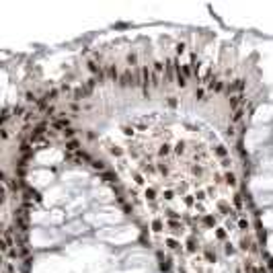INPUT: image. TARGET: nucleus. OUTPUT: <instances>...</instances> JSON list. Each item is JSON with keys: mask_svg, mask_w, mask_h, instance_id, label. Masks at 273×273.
<instances>
[{"mask_svg": "<svg viewBox=\"0 0 273 273\" xmlns=\"http://www.w3.org/2000/svg\"><path fill=\"white\" fill-rule=\"evenodd\" d=\"M111 154H115V156H119V154H121V150L117 148V146H113V148H111Z\"/></svg>", "mask_w": 273, "mask_h": 273, "instance_id": "8", "label": "nucleus"}, {"mask_svg": "<svg viewBox=\"0 0 273 273\" xmlns=\"http://www.w3.org/2000/svg\"><path fill=\"white\" fill-rule=\"evenodd\" d=\"M152 228H154V232H160V228H162V224H160V220H156V222L152 224Z\"/></svg>", "mask_w": 273, "mask_h": 273, "instance_id": "3", "label": "nucleus"}, {"mask_svg": "<svg viewBox=\"0 0 273 273\" xmlns=\"http://www.w3.org/2000/svg\"><path fill=\"white\" fill-rule=\"evenodd\" d=\"M218 156H226V150H224V146H218Z\"/></svg>", "mask_w": 273, "mask_h": 273, "instance_id": "5", "label": "nucleus"}, {"mask_svg": "<svg viewBox=\"0 0 273 273\" xmlns=\"http://www.w3.org/2000/svg\"><path fill=\"white\" fill-rule=\"evenodd\" d=\"M123 134L125 136H134V127H123Z\"/></svg>", "mask_w": 273, "mask_h": 273, "instance_id": "4", "label": "nucleus"}, {"mask_svg": "<svg viewBox=\"0 0 273 273\" xmlns=\"http://www.w3.org/2000/svg\"><path fill=\"white\" fill-rule=\"evenodd\" d=\"M162 197H164V199H172V191H166V193L162 195Z\"/></svg>", "mask_w": 273, "mask_h": 273, "instance_id": "10", "label": "nucleus"}, {"mask_svg": "<svg viewBox=\"0 0 273 273\" xmlns=\"http://www.w3.org/2000/svg\"><path fill=\"white\" fill-rule=\"evenodd\" d=\"M146 197H148V199H154V189H146Z\"/></svg>", "mask_w": 273, "mask_h": 273, "instance_id": "7", "label": "nucleus"}, {"mask_svg": "<svg viewBox=\"0 0 273 273\" xmlns=\"http://www.w3.org/2000/svg\"><path fill=\"white\" fill-rule=\"evenodd\" d=\"M226 183L230 187H236V175L234 172H226Z\"/></svg>", "mask_w": 273, "mask_h": 273, "instance_id": "1", "label": "nucleus"}, {"mask_svg": "<svg viewBox=\"0 0 273 273\" xmlns=\"http://www.w3.org/2000/svg\"><path fill=\"white\" fill-rule=\"evenodd\" d=\"M216 234H218V238H224V236H226V234H224V230H222V228H218V232H216Z\"/></svg>", "mask_w": 273, "mask_h": 273, "instance_id": "9", "label": "nucleus"}, {"mask_svg": "<svg viewBox=\"0 0 273 273\" xmlns=\"http://www.w3.org/2000/svg\"><path fill=\"white\" fill-rule=\"evenodd\" d=\"M238 226L242 228V230H244V228L249 230V222H247V220H240V222H238Z\"/></svg>", "mask_w": 273, "mask_h": 273, "instance_id": "6", "label": "nucleus"}, {"mask_svg": "<svg viewBox=\"0 0 273 273\" xmlns=\"http://www.w3.org/2000/svg\"><path fill=\"white\" fill-rule=\"evenodd\" d=\"M169 152H171V146H169V144H164V146H162V150H160V156H166Z\"/></svg>", "mask_w": 273, "mask_h": 273, "instance_id": "2", "label": "nucleus"}]
</instances>
